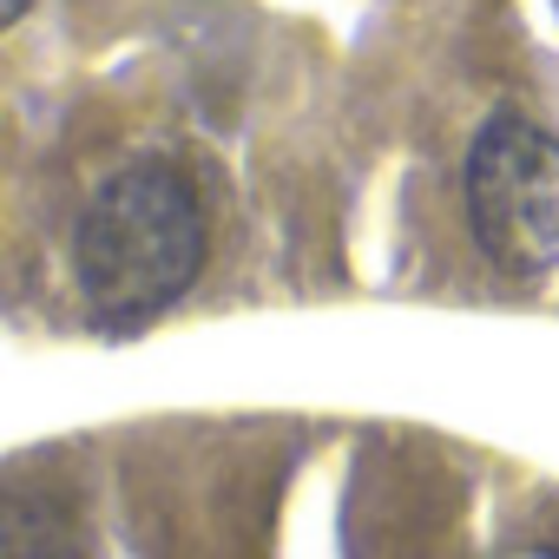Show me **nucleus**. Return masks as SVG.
Instances as JSON below:
<instances>
[{"mask_svg": "<svg viewBox=\"0 0 559 559\" xmlns=\"http://www.w3.org/2000/svg\"><path fill=\"white\" fill-rule=\"evenodd\" d=\"M8 559H86V546L53 500L14 493L8 500Z\"/></svg>", "mask_w": 559, "mask_h": 559, "instance_id": "3", "label": "nucleus"}, {"mask_svg": "<svg viewBox=\"0 0 559 559\" xmlns=\"http://www.w3.org/2000/svg\"><path fill=\"white\" fill-rule=\"evenodd\" d=\"M204 270L198 185L165 158H132L93 185L73 217V284L106 330L165 317Z\"/></svg>", "mask_w": 559, "mask_h": 559, "instance_id": "1", "label": "nucleus"}, {"mask_svg": "<svg viewBox=\"0 0 559 559\" xmlns=\"http://www.w3.org/2000/svg\"><path fill=\"white\" fill-rule=\"evenodd\" d=\"M27 8H34V0H8V21H21V14H27Z\"/></svg>", "mask_w": 559, "mask_h": 559, "instance_id": "5", "label": "nucleus"}, {"mask_svg": "<svg viewBox=\"0 0 559 559\" xmlns=\"http://www.w3.org/2000/svg\"><path fill=\"white\" fill-rule=\"evenodd\" d=\"M467 230L507 276L559 270V139L526 112H493L461 165Z\"/></svg>", "mask_w": 559, "mask_h": 559, "instance_id": "2", "label": "nucleus"}, {"mask_svg": "<svg viewBox=\"0 0 559 559\" xmlns=\"http://www.w3.org/2000/svg\"><path fill=\"white\" fill-rule=\"evenodd\" d=\"M500 559H559L552 546H513V552H500Z\"/></svg>", "mask_w": 559, "mask_h": 559, "instance_id": "4", "label": "nucleus"}]
</instances>
